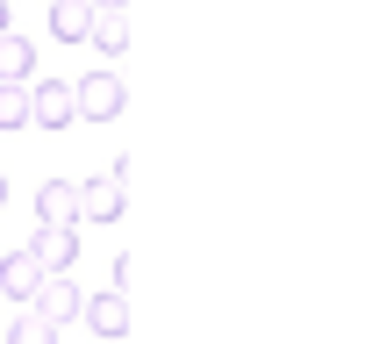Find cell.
Returning <instances> with one entry per match:
<instances>
[{
    "instance_id": "obj_1",
    "label": "cell",
    "mask_w": 365,
    "mask_h": 344,
    "mask_svg": "<svg viewBox=\"0 0 365 344\" xmlns=\"http://www.w3.org/2000/svg\"><path fill=\"white\" fill-rule=\"evenodd\" d=\"M129 172H136V158H115L108 172L79 180V216H86V223H122V208H129Z\"/></svg>"
},
{
    "instance_id": "obj_2",
    "label": "cell",
    "mask_w": 365,
    "mask_h": 344,
    "mask_svg": "<svg viewBox=\"0 0 365 344\" xmlns=\"http://www.w3.org/2000/svg\"><path fill=\"white\" fill-rule=\"evenodd\" d=\"M72 108H79L86 122H115V115L129 108V86H122L115 72H86V79L72 86Z\"/></svg>"
},
{
    "instance_id": "obj_3",
    "label": "cell",
    "mask_w": 365,
    "mask_h": 344,
    "mask_svg": "<svg viewBox=\"0 0 365 344\" xmlns=\"http://www.w3.org/2000/svg\"><path fill=\"white\" fill-rule=\"evenodd\" d=\"M29 122H36V129H72V122H79L72 79H29Z\"/></svg>"
},
{
    "instance_id": "obj_4",
    "label": "cell",
    "mask_w": 365,
    "mask_h": 344,
    "mask_svg": "<svg viewBox=\"0 0 365 344\" xmlns=\"http://www.w3.org/2000/svg\"><path fill=\"white\" fill-rule=\"evenodd\" d=\"M51 330H65V323H79V308H86V294H79V280L72 273H43V287H36V301H29Z\"/></svg>"
},
{
    "instance_id": "obj_5",
    "label": "cell",
    "mask_w": 365,
    "mask_h": 344,
    "mask_svg": "<svg viewBox=\"0 0 365 344\" xmlns=\"http://www.w3.org/2000/svg\"><path fill=\"white\" fill-rule=\"evenodd\" d=\"M29 258H36L43 273H72V265H79V223H43V230L29 237Z\"/></svg>"
},
{
    "instance_id": "obj_6",
    "label": "cell",
    "mask_w": 365,
    "mask_h": 344,
    "mask_svg": "<svg viewBox=\"0 0 365 344\" xmlns=\"http://www.w3.org/2000/svg\"><path fill=\"white\" fill-rule=\"evenodd\" d=\"M36 287H43V265L29 258V244H15L8 258H0V301H36Z\"/></svg>"
},
{
    "instance_id": "obj_7",
    "label": "cell",
    "mask_w": 365,
    "mask_h": 344,
    "mask_svg": "<svg viewBox=\"0 0 365 344\" xmlns=\"http://www.w3.org/2000/svg\"><path fill=\"white\" fill-rule=\"evenodd\" d=\"M79 323H86L93 337H129V294H115V287H101V294H86V308H79Z\"/></svg>"
},
{
    "instance_id": "obj_8",
    "label": "cell",
    "mask_w": 365,
    "mask_h": 344,
    "mask_svg": "<svg viewBox=\"0 0 365 344\" xmlns=\"http://www.w3.org/2000/svg\"><path fill=\"white\" fill-rule=\"evenodd\" d=\"M0 79H8V86H29L36 79V44L15 36V29H0Z\"/></svg>"
},
{
    "instance_id": "obj_9",
    "label": "cell",
    "mask_w": 365,
    "mask_h": 344,
    "mask_svg": "<svg viewBox=\"0 0 365 344\" xmlns=\"http://www.w3.org/2000/svg\"><path fill=\"white\" fill-rule=\"evenodd\" d=\"M86 44H93V51H108V58H122V51H129V8H93Z\"/></svg>"
},
{
    "instance_id": "obj_10",
    "label": "cell",
    "mask_w": 365,
    "mask_h": 344,
    "mask_svg": "<svg viewBox=\"0 0 365 344\" xmlns=\"http://www.w3.org/2000/svg\"><path fill=\"white\" fill-rule=\"evenodd\" d=\"M36 216L43 223H79V180H43L36 187Z\"/></svg>"
},
{
    "instance_id": "obj_11",
    "label": "cell",
    "mask_w": 365,
    "mask_h": 344,
    "mask_svg": "<svg viewBox=\"0 0 365 344\" xmlns=\"http://www.w3.org/2000/svg\"><path fill=\"white\" fill-rule=\"evenodd\" d=\"M93 29V0H51V36L58 44H86Z\"/></svg>"
},
{
    "instance_id": "obj_12",
    "label": "cell",
    "mask_w": 365,
    "mask_h": 344,
    "mask_svg": "<svg viewBox=\"0 0 365 344\" xmlns=\"http://www.w3.org/2000/svg\"><path fill=\"white\" fill-rule=\"evenodd\" d=\"M0 344H58V330H51V323H43V315H36L29 301H22V308H15V323H8V337H0Z\"/></svg>"
},
{
    "instance_id": "obj_13",
    "label": "cell",
    "mask_w": 365,
    "mask_h": 344,
    "mask_svg": "<svg viewBox=\"0 0 365 344\" xmlns=\"http://www.w3.org/2000/svg\"><path fill=\"white\" fill-rule=\"evenodd\" d=\"M22 122H29V86L0 79V129H22Z\"/></svg>"
},
{
    "instance_id": "obj_14",
    "label": "cell",
    "mask_w": 365,
    "mask_h": 344,
    "mask_svg": "<svg viewBox=\"0 0 365 344\" xmlns=\"http://www.w3.org/2000/svg\"><path fill=\"white\" fill-rule=\"evenodd\" d=\"M129 287H136V258L122 251V258H115V294H129Z\"/></svg>"
},
{
    "instance_id": "obj_15",
    "label": "cell",
    "mask_w": 365,
    "mask_h": 344,
    "mask_svg": "<svg viewBox=\"0 0 365 344\" xmlns=\"http://www.w3.org/2000/svg\"><path fill=\"white\" fill-rule=\"evenodd\" d=\"M93 8H129V0H93Z\"/></svg>"
},
{
    "instance_id": "obj_16",
    "label": "cell",
    "mask_w": 365,
    "mask_h": 344,
    "mask_svg": "<svg viewBox=\"0 0 365 344\" xmlns=\"http://www.w3.org/2000/svg\"><path fill=\"white\" fill-rule=\"evenodd\" d=\"M0 29H8V0H0Z\"/></svg>"
},
{
    "instance_id": "obj_17",
    "label": "cell",
    "mask_w": 365,
    "mask_h": 344,
    "mask_svg": "<svg viewBox=\"0 0 365 344\" xmlns=\"http://www.w3.org/2000/svg\"><path fill=\"white\" fill-rule=\"evenodd\" d=\"M0 201H8V172H0Z\"/></svg>"
}]
</instances>
